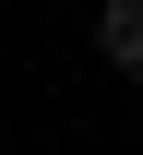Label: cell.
<instances>
[{"label":"cell","instance_id":"6da1fadb","mask_svg":"<svg viewBox=\"0 0 143 155\" xmlns=\"http://www.w3.org/2000/svg\"><path fill=\"white\" fill-rule=\"evenodd\" d=\"M96 48H107V72H143V0H107L96 12Z\"/></svg>","mask_w":143,"mask_h":155}]
</instances>
